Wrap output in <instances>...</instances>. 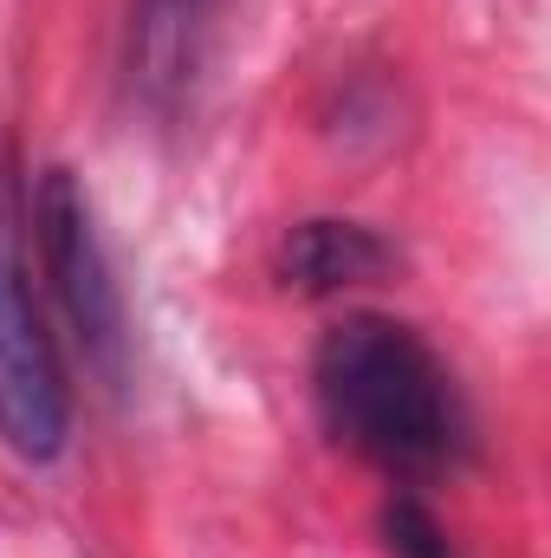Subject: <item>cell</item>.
I'll return each mask as SVG.
<instances>
[{
  "mask_svg": "<svg viewBox=\"0 0 551 558\" xmlns=\"http://www.w3.org/2000/svg\"><path fill=\"white\" fill-rule=\"evenodd\" d=\"M383 546H390V558H454L441 520H434L421 500H409V494H396V500L383 507Z\"/></svg>",
  "mask_w": 551,
  "mask_h": 558,
  "instance_id": "6",
  "label": "cell"
},
{
  "mask_svg": "<svg viewBox=\"0 0 551 558\" xmlns=\"http://www.w3.org/2000/svg\"><path fill=\"white\" fill-rule=\"evenodd\" d=\"M33 241H39V267L52 279V299H59V312H65L85 364L105 377V390H118L124 384V351H131L124 286L111 274V254H105L91 195L59 162L39 169V182H33Z\"/></svg>",
  "mask_w": 551,
  "mask_h": 558,
  "instance_id": "2",
  "label": "cell"
},
{
  "mask_svg": "<svg viewBox=\"0 0 551 558\" xmlns=\"http://www.w3.org/2000/svg\"><path fill=\"white\" fill-rule=\"evenodd\" d=\"M396 267V247L364 228V221H338V215H311L292 221L279 241V279L305 299H338L351 286H370L377 274Z\"/></svg>",
  "mask_w": 551,
  "mask_h": 558,
  "instance_id": "5",
  "label": "cell"
},
{
  "mask_svg": "<svg viewBox=\"0 0 551 558\" xmlns=\"http://www.w3.org/2000/svg\"><path fill=\"white\" fill-rule=\"evenodd\" d=\"M311 403L338 448L390 481H434L474 454V416L441 351L383 312L338 318L311 351Z\"/></svg>",
  "mask_w": 551,
  "mask_h": 558,
  "instance_id": "1",
  "label": "cell"
},
{
  "mask_svg": "<svg viewBox=\"0 0 551 558\" xmlns=\"http://www.w3.org/2000/svg\"><path fill=\"white\" fill-rule=\"evenodd\" d=\"M228 0H131V85L156 118H175L208 65V46L221 33Z\"/></svg>",
  "mask_w": 551,
  "mask_h": 558,
  "instance_id": "4",
  "label": "cell"
},
{
  "mask_svg": "<svg viewBox=\"0 0 551 558\" xmlns=\"http://www.w3.org/2000/svg\"><path fill=\"white\" fill-rule=\"evenodd\" d=\"M0 441L33 468L59 461L65 441H72L65 364H59L52 331H46L39 305H33L7 195H0Z\"/></svg>",
  "mask_w": 551,
  "mask_h": 558,
  "instance_id": "3",
  "label": "cell"
}]
</instances>
